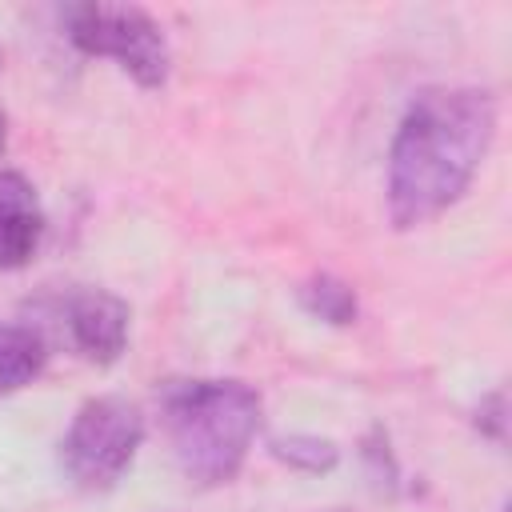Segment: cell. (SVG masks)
I'll list each match as a JSON object with an SVG mask.
<instances>
[{"mask_svg":"<svg viewBox=\"0 0 512 512\" xmlns=\"http://www.w3.org/2000/svg\"><path fill=\"white\" fill-rule=\"evenodd\" d=\"M492 128L496 104L480 88H436L412 100L388 156V208L396 228H416L464 196Z\"/></svg>","mask_w":512,"mask_h":512,"instance_id":"6da1fadb","label":"cell"},{"mask_svg":"<svg viewBox=\"0 0 512 512\" xmlns=\"http://www.w3.org/2000/svg\"><path fill=\"white\" fill-rule=\"evenodd\" d=\"M476 428L488 432L492 440H504V392H492L488 400H480V408H476Z\"/></svg>","mask_w":512,"mask_h":512,"instance_id":"30bf717a","label":"cell"},{"mask_svg":"<svg viewBox=\"0 0 512 512\" xmlns=\"http://www.w3.org/2000/svg\"><path fill=\"white\" fill-rule=\"evenodd\" d=\"M64 24L80 52L120 60V68L136 84L160 88L168 80V40L144 8H136V4H68Z\"/></svg>","mask_w":512,"mask_h":512,"instance_id":"3957f363","label":"cell"},{"mask_svg":"<svg viewBox=\"0 0 512 512\" xmlns=\"http://www.w3.org/2000/svg\"><path fill=\"white\" fill-rule=\"evenodd\" d=\"M140 436H144V416L136 404L120 396H96L76 412L60 444L64 472L80 488H108L132 464Z\"/></svg>","mask_w":512,"mask_h":512,"instance_id":"277c9868","label":"cell"},{"mask_svg":"<svg viewBox=\"0 0 512 512\" xmlns=\"http://www.w3.org/2000/svg\"><path fill=\"white\" fill-rule=\"evenodd\" d=\"M164 420L184 476L224 484L260 428V396L240 380H176L164 388Z\"/></svg>","mask_w":512,"mask_h":512,"instance_id":"7a4b0ae2","label":"cell"},{"mask_svg":"<svg viewBox=\"0 0 512 512\" xmlns=\"http://www.w3.org/2000/svg\"><path fill=\"white\" fill-rule=\"evenodd\" d=\"M300 304L316 316V320H324V324H352L356 320V292L344 284V280H336V276H312L304 288H300Z\"/></svg>","mask_w":512,"mask_h":512,"instance_id":"ba28073f","label":"cell"},{"mask_svg":"<svg viewBox=\"0 0 512 512\" xmlns=\"http://www.w3.org/2000/svg\"><path fill=\"white\" fill-rule=\"evenodd\" d=\"M44 232L40 200L20 172H0V268H20Z\"/></svg>","mask_w":512,"mask_h":512,"instance_id":"8992f818","label":"cell"},{"mask_svg":"<svg viewBox=\"0 0 512 512\" xmlns=\"http://www.w3.org/2000/svg\"><path fill=\"white\" fill-rule=\"evenodd\" d=\"M44 368V340L24 324H0V396L32 384Z\"/></svg>","mask_w":512,"mask_h":512,"instance_id":"52a82bcc","label":"cell"},{"mask_svg":"<svg viewBox=\"0 0 512 512\" xmlns=\"http://www.w3.org/2000/svg\"><path fill=\"white\" fill-rule=\"evenodd\" d=\"M272 456L288 468H300V472H328L336 468L340 452L332 440L324 436H308V432H296V436H280L272 440Z\"/></svg>","mask_w":512,"mask_h":512,"instance_id":"9c48e42d","label":"cell"},{"mask_svg":"<svg viewBox=\"0 0 512 512\" xmlns=\"http://www.w3.org/2000/svg\"><path fill=\"white\" fill-rule=\"evenodd\" d=\"M0 148H4V112H0Z\"/></svg>","mask_w":512,"mask_h":512,"instance_id":"8fae6325","label":"cell"},{"mask_svg":"<svg viewBox=\"0 0 512 512\" xmlns=\"http://www.w3.org/2000/svg\"><path fill=\"white\" fill-rule=\"evenodd\" d=\"M68 328L88 360L112 364L128 340V304L104 288H84L68 304Z\"/></svg>","mask_w":512,"mask_h":512,"instance_id":"5b68a950","label":"cell"}]
</instances>
